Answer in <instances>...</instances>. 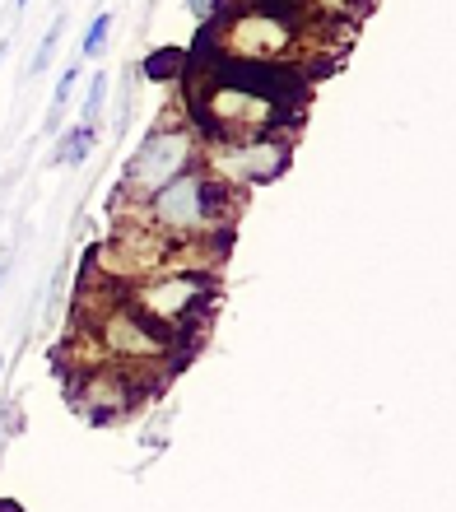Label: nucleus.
I'll use <instances>...</instances> for the list:
<instances>
[{"label":"nucleus","instance_id":"aec40b11","mask_svg":"<svg viewBox=\"0 0 456 512\" xmlns=\"http://www.w3.org/2000/svg\"><path fill=\"white\" fill-rule=\"evenodd\" d=\"M0 368H5V359H0Z\"/></svg>","mask_w":456,"mask_h":512},{"label":"nucleus","instance_id":"f03ea898","mask_svg":"<svg viewBox=\"0 0 456 512\" xmlns=\"http://www.w3.org/2000/svg\"><path fill=\"white\" fill-rule=\"evenodd\" d=\"M121 210H126L121 219L187 243V238H228L238 201L196 163L187 173H177L173 182H163L159 191H149L145 201H121Z\"/></svg>","mask_w":456,"mask_h":512},{"label":"nucleus","instance_id":"7ed1b4c3","mask_svg":"<svg viewBox=\"0 0 456 512\" xmlns=\"http://www.w3.org/2000/svg\"><path fill=\"white\" fill-rule=\"evenodd\" d=\"M219 75L210 89L191 98V117L187 122L196 126L201 145H215V140H252V135H275V126H284L294 117V108H284L280 98H270L266 89H256L228 66L219 56Z\"/></svg>","mask_w":456,"mask_h":512},{"label":"nucleus","instance_id":"f8f14e48","mask_svg":"<svg viewBox=\"0 0 456 512\" xmlns=\"http://www.w3.org/2000/svg\"><path fill=\"white\" fill-rule=\"evenodd\" d=\"M61 38H66V14H56L52 19V28L42 33V42L33 47V61H28V75H42V70L52 66V56H56V47H61Z\"/></svg>","mask_w":456,"mask_h":512},{"label":"nucleus","instance_id":"423d86ee","mask_svg":"<svg viewBox=\"0 0 456 512\" xmlns=\"http://www.w3.org/2000/svg\"><path fill=\"white\" fill-rule=\"evenodd\" d=\"M196 163H201V135H196V126L168 117V122L149 126L145 140L131 149V159L121 168L117 196L121 201H145L149 191H159L163 182H173L177 173H187Z\"/></svg>","mask_w":456,"mask_h":512},{"label":"nucleus","instance_id":"1a4fd4ad","mask_svg":"<svg viewBox=\"0 0 456 512\" xmlns=\"http://www.w3.org/2000/svg\"><path fill=\"white\" fill-rule=\"evenodd\" d=\"M94 145H98V126L75 122L70 131H61V140H56V149H52V163H61V168H84V163L94 159Z\"/></svg>","mask_w":456,"mask_h":512},{"label":"nucleus","instance_id":"9b49d317","mask_svg":"<svg viewBox=\"0 0 456 512\" xmlns=\"http://www.w3.org/2000/svg\"><path fill=\"white\" fill-rule=\"evenodd\" d=\"M112 10H98L94 19H89V28H84V38H80V47H75V56L80 61H98V56L108 52V38H112Z\"/></svg>","mask_w":456,"mask_h":512},{"label":"nucleus","instance_id":"ddd939ff","mask_svg":"<svg viewBox=\"0 0 456 512\" xmlns=\"http://www.w3.org/2000/svg\"><path fill=\"white\" fill-rule=\"evenodd\" d=\"M103 108H108V75H103V70H94V80H89V89H84L80 122L98 126V117H103Z\"/></svg>","mask_w":456,"mask_h":512},{"label":"nucleus","instance_id":"39448f33","mask_svg":"<svg viewBox=\"0 0 456 512\" xmlns=\"http://www.w3.org/2000/svg\"><path fill=\"white\" fill-rule=\"evenodd\" d=\"M215 42L219 56H228V61L280 66L303 42V33H298V14H289L280 0H242L224 19V33H215Z\"/></svg>","mask_w":456,"mask_h":512},{"label":"nucleus","instance_id":"0eeeda50","mask_svg":"<svg viewBox=\"0 0 456 512\" xmlns=\"http://www.w3.org/2000/svg\"><path fill=\"white\" fill-rule=\"evenodd\" d=\"M294 145L284 135H252V140H215L201 145V168L228 191H252L284 177Z\"/></svg>","mask_w":456,"mask_h":512},{"label":"nucleus","instance_id":"2eb2a0df","mask_svg":"<svg viewBox=\"0 0 456 512\" xmlns=\"http://www.w3.org/2000/svg\"><path fill=\"white\" fill-rule=\"evenodd\" d=\"M215 5H219V0H187V10L196 14V19H210V14H215Z\"/></svg>","mask_w":456,"mask_h":512},{"label":"nucleus","instance_id":"4468645a","mask_svg":"<svg viewBox=\"0 0 456 512\" xmlns=\"http://www.w3.org/2000/svg\"><path fill=\"white\" fill-rule=\"evenodd\" d=\"M187 61H191L187 52H177V47H168V52L149 56V61H145V75H149V80H168V75H177V66L187 70Z\"/></svg>","mask_w":456,"mask_h":512},{"label":"nucleus","instance_id":"6ab92c4d","mask_svg":"<svg viewBox=\"0 0 456 512\" xmlns=\"http://www.w3.org/2000/svg\"><path fill=\"white\" fill-rule=\"evenodd\" d=\"M14 5H19V10H24V5H28V0H14Z\"/></svg>","mask_w":456,"mask_h":512},{"label":"nucleus","instance_id":"20e7f679","mask_svg":"<svg viewBox=\"0 0 456 512\" xmlns=\"http://www.w3.org/2000/svg\"><path fill=\"white\" fill-rule=\"evenodd\" d=\"M215 270H163L140 284H126L121 298L131 303L149 326H159L187 350L191 331H201L210 308H215Z\"/></svg>","mask_w":456,"mask_h":512},{"label":"nucleus","instance_id":"6e6552de","mask_svg":"<svg viewBox=\"0 0 456 512\" xmlns=\"http://www.w3.org/2000/svg\"><path fill=\"white\" fill-rule=\"evenodd\" d=\"M149 391H154V382L135 378V373H126L117 364H84V368H75L70 401H75V410H84L89 419L103 424V419H117L126 410H135Z\"/></svg>","mask_w":456,"mask_h":512},{"label":"nucleus","instance_id":"f257e3e1","mask_svg":"<svg viewBox=\"0 0 456 512\" xmlns=\"http://www.w3.org/2000/svg\"><path fill=\"white\" fill-rule=\"evenodd\" d=\"M80 340L89 345V364H117L135 378H145L159 387L154 368H168L182 359V345H177L168 331L149 326L140 312L121 298L117 284H103V298H94V308L80 317ZM84 368V364H80Z\"/></svg>","mask_w":456,"mask_h":512},{"label":"nucleus","instance_id":"dca6fc26","mask_svg":"<svg viewBox=\"0 0 456 512\" xmlns=\"http://www.w3.org/2000/svg\"><path fill=\"white\" fill-rule=\"evenodd\" d=\"M5 280H10V256H0V294H5Z\"/></svg>","mask_w":456,"mask_h":512},{"label":"nucleus","instance_id":"f3484780","mask_svg":"<svg viewBox=\"0 0 456 512\" xmlns=\"http://www.w3.org/2000/svg\"><path fill=\"white\" fill-rule=\"evenodd\" d=\"M5 56H10V42H0V66H5Z\"/></svg>","mask_w":456,"mask_h":512},{"label":"nucleus","instance_id":"a211bd4d","mask_svg":"<svg viewBox=\"0 0 456 512\" xmlns=\"http://www.w3.org/2000/svg\"><path fill=\"white\" fill-rule=\"evenodd\" d=\"M0 512H19V508H10V503H0Z\"/></svg>","mask_w":456,"mask_h":512},{"label":"nucleus","instance_id":"9d476101","mask_svg":"<svg viewBox=\"0 0 456 512\" xmlns=\"http://www.w3.org/2000/svg\"><path fill=\"white\" fill-rule=\"evenodd\" d=\"M80 70H84V61H80V56H70V66L61 70V80H56V89H52V112H47V135H56V131H61V117H66V108H70V94H75V84H80Z\"/></svg>","mask_w":456,"mask_h":512}]
</instances>
